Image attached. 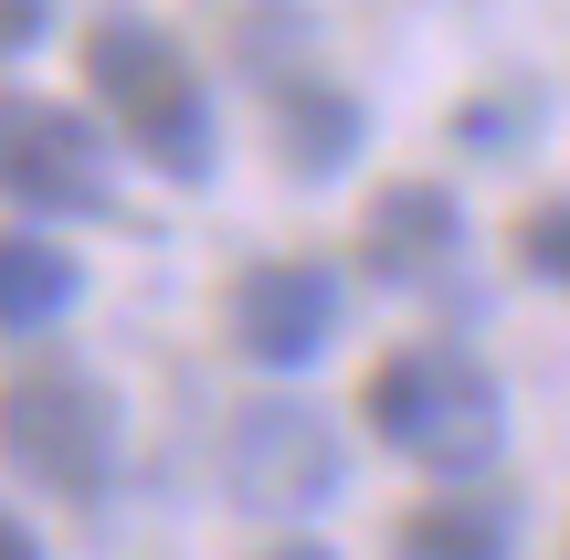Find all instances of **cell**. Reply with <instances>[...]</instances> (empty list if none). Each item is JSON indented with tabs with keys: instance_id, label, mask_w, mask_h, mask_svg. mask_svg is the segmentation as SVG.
<instances>
[{
	"instance_id": "obj_3",
	"label": "cell",
	"mask_w": 570,
	"mask_h": 560,
	"mask_svg": "<svg viewBox=\"0 0 570 560\" xmlns=\"http://www.w3.org/2000/svg\"><path fill=\"white\" fill-rule=\"evenodd\" d=\"M0 455L42 498L96 508L106 477H117V402H106V381L85 360H21L0 381Z\"/></svg>"
},
{
	"instance_id": "obj_4",
	"label": "cell",
	"mask_w": 570,
	"mask_h": 560,
	"mask_svg": "<svg viewBox=\"0 0 570 560\" xmlns=\"http://www.w3.org/2000/svg\"><path fill=\"white\" fill-rule=\"evenodd\" d=\"M0 202L21 212H53V223H96L117 202V169H106V138L96 117L53 96H11L0 85Z\"/></svg>"
},
{
	"instance_id": "obj_14",
	"label": "cell",
	"mask_w": 570,
	"mask_h": 560,
	"mask_svg": "<svg viewBox=\"0 0 570 560\" xmlns=\"http://www.w3.org/2000/svg\"><path fill=\"white\" fill-rule=\"evenodd\" d=\"M275 560H327V550H317V540H285V550H275Z\"/></svg>"
},
{
	"instance_id": "obj_5",
	"label": "cell",
	"mask_w": 570,
	"mask_h": 560,
	"mask_svg": "<svg viewBox=\"0 0 570 560\" xmlns=\"http://www.w3.org/2000/svg\"><path fill=\"white\" fill-rule=\"evenodd\" d=\"M223 477H233V498H244V508L296 519V508H327V498H338L348 455H338V434H327L317 402H254V413L233 423V444H223Z\"/></svg>"
},
{
	"instance_id": "obj_9",
	"label": "cell",
	"mask_w": 570,
	"mask_h": 560,
	"mask_svg": "<svg viewBox=\"0 0 570 560\" xmlns=\"http://www.w3.org/2000/svg\"><path fill=\"white\" fill-rule=\"evenodd\" d=\"M518 550V519L508 498H423L402 529H391V560H508Z\"/></svg>"
},
{
	"instance_id": "obj_13",
	"label": "cell",
	"mask_w": 570,
	"mask_h": 560,
	"mask_svg": "<svg viewBox=\"0 0 570 560\" xmlns=\"http://www.w3.org/2000/svg\"><path fill=\"white\" fill-rule=\"evenodd\" d=\"M0 560H42V550H32V529H21L11 508H0Z\"/></svg>"
},
{
	"instance_id": "obj_10",
	"label": "cell",
	"mask_w": 570,
	"mask_h": 560,
	"mask_svg": "<svg viewBox=\"0 0 570 560\" xmlns=\"http://www.w3.org/2000/svg\"><path fill=\"white\" fill-rule=\"evenodd\" d=\"M75 254L63 244H42V233H0V328L11 338H32V328H53L63 307H75Z\"/></svg>"
},
{
	"instance_id": "obj_7",
	"label": "cell",
	"mask_w": 570,
	"mask_h": 560,
	"mask_svg": "<svg viewBox=\"0 0 570 560\" xmlns=\"http://www.w3.org/2000/svg\"><path fill=\"white\" fill-rule=\"evenodd\" d=\"M454 254H465V212H454L444 180H391L381 202L360 212V265L402 296L454 286Z\"/></svg>"
},
{
	"instance_id": "obj_12",
	"label": "cell",
	"mask_w": 570,
	"mask_h": 560,
	"mask_svg": "<svg viewBox=\"0 0 570 560\" xmlns=\"http://www.w3.org/2000/svg\"><path fill=\"white\" fill-rule=\"evenodd\" d=\"M42 21H53V0H0V63H11L21 42L42 32Z\"/></svg>"
},
{
	"instance_id": "obj_2",
	"label": "cell",
	"mask_w": 570,
	"mask_h": 560,
	"mask_svg": "<svg viewBox=\"0 0 570 560\" xmlns=\"http://www.w3.org/2000/svg\"><path fill=\"white\" fill-rule=\"evenodd\" d=\"M360 413H370V434L402 465H423V477H487L497 444H508V392H497V371H475L454 338L391 350L381 371H370Z\"/></svg>"
},
{
	"instance_id": "obj_6",
	"label": "cell",
	"mask_w": 570,
	"mask_h": 560,
	"mask_svg": "<svg viewBox=\"0 0 570 560\" xmlns=\"http://www.w3.org/2000/svg\"><path fill=\"white\" fill-rule=\"evenodd\" d=\"M223 328L254 371H306L338 338V275L327 265H254V275H233Z\"/></svg>"
},
{
	"instance_id": "obj_8",
	"label": "cell",
	"mask_w": 570,
	"mask_h": 560,
	"mask_svg": "<svg viewBox=\"0 0 570 560\" xmlns=\"http://www.w3.org/2000/svg\"><path fill=\"white\" fill-rule=\"evenodd\" d=\"M254 75H265L275 148H285V169H296V180H327V169H348V159H360V96H348V85H327L306 53L254 63Z\"/></svg>"
},
{
	"instance_id": "obj_11",
	"label": "cell",
	"mask_w": 570,
	"mask_h": 560,
	"mask_svg": "<svg viewBox=\"0 0 570 560\" xmlns=\"http://www.w3.org/2000/svg\"><path fill=\"white\" fill-rule=\"evenodd\" d=\"M518 254H529V275H550V286H570V202L529 212V223H518Z\"/></svg>"
},
{
	"instance_id": "obj_1",
	"label": "cell",
	"mask_w": 570,
	"mask_h": 560,
	"mask_svg": "<svg viewBox=\"0 0 570 560\" xmlns=\"http://www.w3.org/2000/svg\"><path fill=\"white\" fill-rule=\"evenodd\" d=\"M85 75H96V106L117 117V138L138 148L159 180L202 190L212 159H223V127H212V85L190 75V53L138 11H106L85 32Z\"/></svg>"
}]
</instances>
